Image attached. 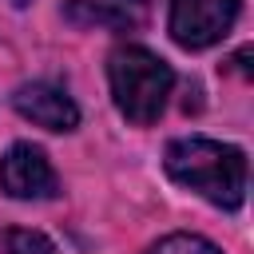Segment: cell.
Wrapping results in <instances>:
<instances>
[{
	"label": "cell",
	"mask_w": 254,
	"mask_h": 254,
	"mask_svg": "<svg viewBox=\"0 0 254 254\" xmlns=\"http://www.w3.org/2000/svg\"><path fill=\"white\" fill-rule=\"evenodd\" d=\"M67 20L103 24L111 32H135L147 24V0H67Z\"/></svg>",
	"instance_id": "cell-6"
},
{
	"label": "cell",
	"mask_w": 254,
	"mask_h": 254,
	"mask_svg": "<svg viewBox=\"0 0 254 254\" xmlns=\"http://www.w3.org/2000/svg\"><path fill=\"white\" fill-rule=\"evenodd\" d=\"M242 0H171V36L179 48H210L218 44L234 20Z\"/></svg>",
	"instance_id": "cell-3"
},
{
	"label": "cell",
	"mask_w": 254,
	"mask_h": 254,
	"mask_svg": "<svg viewBox=\"0 0 254 254\" xmlns=\"http://www.w3.org/2000/svg\"><path fill=\"white\" fill-rule=\"evenodd\" d=\"M147 254H222L214 242H206V238H198V234H167V238H159Z\"/></svg>",
	"instance_id": "cell-8"
},
{
	"label": "cell",
	"mask_w": 254,
	"mask_h": 254,
	"mask_svg": "<svg viewBox=\"0 0 254 254\" xmlns=\"http://www.w3.org/2000/svg\"><path fill=\"white\" fill-rule=\"evenodd\" d=\"M12 4H16V8H24V4H28V0H12Z\"/></svg>",
	"instance_id": "cell-9"
},
{
	"label": "cell",
	"mask_w": 254,
	"mask_h": 254,
	"mask_svg": "<svg viewBox=\"0 0 254 254\" xmlns=\"http://www.w3.org/2000/svg\"><path fill=\"white\" fill-rule=\"evenodd\" d=\"M12 107L24 119H32L36 127H44V131H75L79 127L75 99L56 83H24V87H16Z\"/></svg>",
	"instance_id": "cell-5"
},
{
	"label": "cell",
	"mask_w": 254,
	"mask_h": 254,
	"mask_svg": "<svg viewBox=\"0 0 254 254\" xmlns=\"http://www.w3.org/2000/svg\"><path fill=\"white\" fill-rule=\"evenodd\" d=\"M0 190L12 198H52L60 190V179L40 147L16 143L0 155Z\"/></svg>",
	"instance_id": "cell-4"
},
{
	"label": "cell",
	"mask_w": 254,
	"mask_h": 254,
	"mask_svg": "<svg viewBox=\"0 0 254 254\" xmlns=\"http://www.w3.org/2000/svg\"><path fill=\"white\" fill-rule=\"evenodd\" d=\"M107 83H111V99L119 115L135 127H147L163 115L167 95L175 87V71L155 52L139 44H119L107 56Z\"/></svg>",
	"instance_id": "cell-2"
},
{
	"label": "cell",
	"mask_w": 254,
	"mask_h": 254,
	"mask_svg": "<svg viewBox=\"0 0 254 254\" xmlns=\"http://www.w3.org/2000/svg\"><path fill=\"white\" fill-rule=\"evenodd\" d=\"M4 254H60L56 242L40 230H24V226H12L4 234Z\"/></svg>",
	"instance_id": "cell-7"
},
{
	"label": "cell",
	"mask_w": 254,
	"mask_h": 254,
	"mask_svg": "<svg viewBox=\"0 0 254 254\" xmlns=\"http://www.w3.org/2000/svg\"><path fill=\"white\" fill-rule=\"evenodd\" d=\"M163 167L179 187L202 194L222 210H238L246 202V155L230 143H218L206 135L175 139L167 143Z\"/></svg>",
	"instance_id": "cell-1"
}]
</instances>
